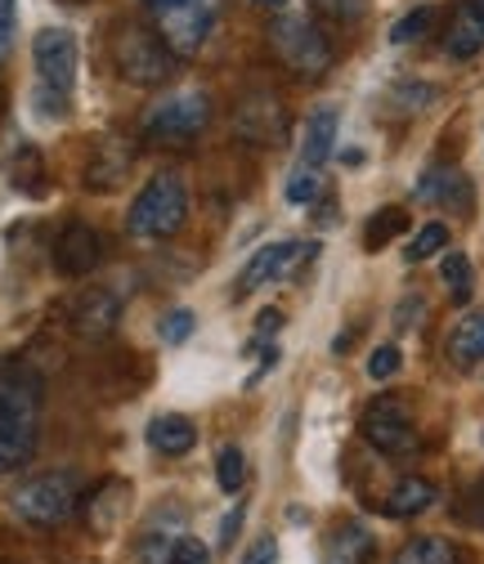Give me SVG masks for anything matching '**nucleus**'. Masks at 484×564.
<instances>
[{"mask_svg":"<svg viewBox=\"0 0 484 564\" xmlns=\"http://www.w3.org/2000/svg\"><path fill=\"white\" fill-rule=\"evenodd\" d=\"M440 278H444V288H449V296H453L458 305L471 301V292H475V269H471V260H466L462 251H449V256L440 260Z\"/></svg>","mask_w":484,"mask_h":564,"instance_id":"obj_23","label":"nucleus"},{"mask_svg":"<svg viewBox=\"0 0 484 564\" xmlns=\"http://www.w3.org/2000/svg\"><path fill=\"white\" fill-rule=\"evenodd\" d=\"M32 63H36L41 90L73 99V86H77V36H73V32H63V28L36 32V41H32Z\"/></svg>","mask_w":484,"mask_h":564,"instance_id":"obj_9","label":"nucleus"},{"mask_svg":"<svg viewBox=\"0 0 484 564\" xmlns=\"http://www.w3.org/2000/svg\"><path fill=\"white\" fill-rule=\"evenodd\" d=\"M189 220V188L180 175H153L140 197L130 202V216H126V229L135 238H171L180 234Z\"/></svg>","mask_w":484,"mask_h":564,"instance_id":"obj_3","label":"nucleus"},{"mask_svg":"<svg viewBox=\"0 0 484 564\" xmlns=\"http://www.w3.org/2000/svg\"><path fill=\"white\" fill-rule=\"evenodd\" d=\"M82 502H86V484L77 470H45L14 488L10 511L32 529H58L63 520L82 511Z\"/></svg>","mask_w":484,"mask_h":564,"instance_id":"obj_2","label":"nucleus"},{"mask_svg":"<svg viewBox=\"0 0 484 564\" xmlns=\"http://www.w3.org/2000/svg\"><path fill=\"white\" fill-rule=\"evenodd\" d=\"M341 162H345V166H359V162H364V153H359V149H345V153H341Z\"/></svg>","mask_w":484,"mask_h":564,"instance_id":"obj_41","label":"nucleus"},{"mask_svg":"<svg viewBox=\"0 0 484 564\" xmlns=\"http://www.w3.org/2000/svg\"><path fill=\"white\" fill-rule=\"evenodd\" d=\"M112 63L130 86H162L171 77V45L149 28L121 23L112 36Z\"/></svg>","mask_w":484,"mask_h":564,"instance_id":"obj_5","label":"nucleus"},{"mask_svg":"<svg viewBox=\"0 0 484 564\" xmlns=\"http://www.w3.org/2000/svg\"><path fill=\"white\" fill-rule=\"evenodd\" d=\"M234 126H238V134L247 139V144H260V149L283 144V139H288V108H283L279 95L256 90V95H247V99L238 104Z\"/></svg>","mask_w":484,"mask_h":564,"instance_id":"obj_11","label":"nucleus"},{"mask_svg":"<svg viewBox=\"0 0 484 564\" xmlns=\"http://www.w3.org/2000/svg\"><path fill=\"white\" fill-rule=\"evenodd\" d=\"M449 359L453 368H475L484 359V314H466L449 336Z\"/></svg>","mask_w":484,"mask_h":564,"instance_id":"obj_21","label":"nucleus"},{"mask_svg":"<svg viewBox=\"0 0 484 564\" xmlns=\"http://www.w3.org/2000/svg\"><path fill=\"white\" fill-rule=\"evenodd\" d=\"M390 564H462V551L449 538H412Z\"/></svg>","mask_w":484,"mask_h":564,"instance_id":"obj_22","label":"nucleus"},{"mask_svg":"<svg viewBox=\"0 0 484 564\" xmlns=\"http://www.w3.org/2000/svg\"><path fill=\"white\" fill-rule=\"evenodd\" d=\"M364 440L381 453V457H412L418 453V426H412V412L404 399L381 394L364 408Z\"/></svg>","mask_w":484,"mask_h":564,"instance_id":"obj_7","label":"nucleus"},{"mask_svg":"<svg viewBox=\"0 0 484 564\" xmlns=\"http://www.w3.org/2000/svg\"><path fill=\"white\" fill-rule=\"evenodd\" d=\"M99 260H104V238L90 225H67L54 238V269L63 278H86L99 269Z\"/></svg>","mask_w":484,"mask_h":564,"instance_id":"obj_13","label":"nucleus"},{"mask_svg":"<svg viewBox=\"0 0 484 564\" xmlns=\"http://www.w3.org/2000/svg\"><path fill=\"white\" fill-rule=\"evenodd\" d=\"M431 19H435V14H431L427 6H422V10H408V14L390 28V41H395V45H412V41H422V36L431 32Z\"/></svg>","mask_w":484,"mask_h":564,"instance_id":"obj_29","label":"nucleus"},{"mask_svg":"<svg viewBox=\"0 0 484 564\" xmlns=\"http://www.w3.org/2000/svg\"><path fill=\"white\" fill-rule=\"evenodd\" d=\"M256 10H273V14H283L288 10V0H251Z\"/></svg>","mask_w":484,"mask_h":564,"instance_id":"obj_40","label":"nucleus"},{"mask_svg":"<svg viewBox=\"0 0 484 564\" xmlns=\"http://www.w3.org/2000/svg\"><path fill=\"white\" fill-rule=\"evenodd\" d=\"M373 560V533L364 524H341L327 538V560L323 564H368Z\"/></svg>","mask_w":484,"mask_h":564,"instance_id":"obj_20","label":"nucleus"},{"mask_svg":"<svg viewBox=\"0 0 484 564\" xmlns=\"http://www.w3.org/2000/svg\"><path fill=\"white\" fill-rule=\"evenodd\" d=\"M243 564H279V542H273V538H260V542L243 555Z\"/></svg>","mask_w":484,"mask_h":564,"instance_id":"obj_36","label":"nucleus"},{"mask_svg":"<svg viewBox=\"0 0 484 564\" xmlns=\"http://www.w3.org/2000/svg\"><path fill=\"white\" fill-rule=\"evenodd\" d=\"M130 166H135V144L121 134H104L95 139L90 149V162H86V188L95 193H112L130 180Z\"/></svg>","mask_w":484,"mask_h":564,"instance_id":"obj_12","label":"nucleus"},{"mask_svg":"<svg viewBox=\"0 0 484 564\" xmlns=\"http://www.w3.org/2000/svg\"><path fill=\"white\" fill-rule=\"evenodd\" d=\"M117 318H121V301H117V292H108V288H90V292H82L77 305H73V327H77L82 336H90V340L108 336V332L117 327Z\"/></svg>","mask_w":484,"mask_h":564,"instance_id":"obj_15","label":"nucleus"},{"mask_svg":"<svg viewBox=\"0 0 484 564\" xmlns=\"http://www.w3.org/2000/svg\"><path fill=\"white\" fill-rule=\"evenodd\" d=\"M10 175H14V188H19V193H32V197L45 193V184H41L45 171H41V153H36V149H19Z\"/></svg>","mask_w":484,"mask_h":564,"instance_id":"obj_26","label":"nucleus"},{"mask_svg":"<svg viewBox=\"0 0 484 564\" xmlns=\"http://www.w3.org/2000/svg\"><path fill=\"white\" fill-rule=\"evenodd\" d=\"M216 19H221V0H180V6L158 10L162 41H166L171 54H180V58H193L206 41H212Z\"/></svg>","mask_w":484,"mask_h":564,"instance_id":"obj_8","label":"nucleus"},{"mask_svg":"<svg viewBox=\"0 0 484 564\" xmlns=\"http://www.w3.org/2000/svg\"><path fill=\"white\" fill-rule=\"evenodd\" d=\"M193 327H197L193 310H171V314L162 318V340H166V345H180V340L193 336Z\"/></svg>","mask_w":484,"mask_h":564,"instance_id":"obj_33","label":"nucleus"},{"mask_svg":"<svg viewBox=\"0 0 484 564\" xmlns=\"http://www.w3.org/2000/svg\"><path fill=\"white\" fill-rule=\"evenodd\" d=\"M404 229H408V216H404V210H399V206H381L377 216H368L364 247H368V251H381V247H386V242H395Z\"/></svg>","mask_w":484,"mask_h":564,"instance_id":"obj_24","label":"nucleus"},{"mask_svg":"<svg viewBox=\"0 0 484 564\" xmlns=\"http://www.w3.org/2000/svg\"><path fill=\"white\" fill-rule=\"evenodd\" d=\"M336 126H341V112L336 108H319L310 121H305V144H301V166H323L336 149Z\"/></svg>","mask_w":484,"mask_h":564,"instance_id":"obj_19","label":"nucleus"},{"mask_svg":"<svg viewBox=\"0 0 484 564\" xmlns=\"http://www.w3.org/2000/svg\"><path fill=\"white\" fill-rule=\"evenodd\" d=\"M279 327H283V314H279V310H260V318H256V340L273 336Z\"/></svg>","mask_w":484,"mask_h":564,"instance_id":"obj_38","label":"nucleus"},{"mask_svg":"<svg viewBox=\"0 0 484 564\" xmlns=\"http://www.w3.org/2000/svg\"><path fill=\"white\" fill-rule=\"evenodd\" d=\"M14 32H19V0H0V63L14 50Z\"/></svg>","mask_w":484,"mask_h":564,"instance_id":"obj_34","label":"nucleus"},{"mask_svg":"<svg viewBox=\"0 0 484 564\" xmlns=\"http://www.w3.org/2000/svg\"><path fill=\"white\" fill-rule=\"evenodd\" d=\"M444 50L453 58H475L484 50V0H462L449 19V32H444Z\"/></svg>","mask_w":484,"mask_h":564,"instance_id":"obj_16","label":"nucleus"},{"mask_svg":"<svg viewBox=\"0 0 484 564\" xmlns=\"http://www.w3.org/2000/svg\"><path fill=\"white\" fill-rule=\"evenodd\" d=\"M269 45H273V54H279V63L297 77H323L332 67L327 36L301 14H279L273 19L269 23Z\"/></svg>","mask_w":484,"mask_h":564,"instance_id":"obj_4","label":"nucleus"},{"mask_svg":"<svg viewBox=\"0 0 484 564\" xmlns=\"http://www.w3.org/2000/svg\"><path fill=\"white\" fill-rule=\"evenodd\" d=\"M243 520H247V507L238 502V507L229 511V520L221 524V546H234V542H238V529H243Z\"/></svg>","mask_w":484,"mask_h":564,"instance_id":"obj_37","label":"nucleus"},{"mask_svg":"<svg viewBox=\"0 0 484 564\" xmlns=\"http://www.w3.org/2000/svg\"><path fill=\"white\" fill-rule=\"evenodd\" d=\"M314 6L327 14V19H341V23H355L368 14V0H314Z\"/></svg>","mask_w":484,"mask_h":564,"instance_id":"obj_35","label":"nucleus"},{"mask_svg":"<svg viewBox=\"0 0 484 564\" xmlns=\"http://www.w3.org/2000/svg\"><path fill=\"white\" fill-rule=\"evenodd\" d=\"M319 193H323V180H319V171H314V166H301V171H292V175H288L283 197H288L292 206H310Z\"/></svg>","mask_w":484,"mask_h":564,"instance_id":"obj_28","label":"nucleus"},{"mask_svg":"<svg viewBox=\"0 0 484 564\" xmlns=\"http://www.w3.org/2000/svg\"><path fill=\"white\" fill-rule=\"evenodd\" d=\"M435 498H440V488H435L431 479H422V475H404V479L386 492L381 511H386L390 520H412V516L431 511V507H435Z\"/></svg>","mask_w":484,"mask_h":564,"instance_id":"obj_17","label":"nucleus"},{"mask_svg":"<svg viewBox=\"0 0 484 564\" xmlns=\"http://www.w3.org/2000/svg\"><path fill=\"white\" fill-rule=\"evenodd\" d=\"M149 10H166V6H180V0H144Z\"/></svg>","mask_w":484,"mask_h":564,"instance_id":"obj_42","label":"nucleus"},{"mask_svg":"<svg viewBox=\"0 0 484 564\" xmlns=\"http://www.w3.org/2000/svg\"><path fill=\"white\" fill-rule=\"evenodd\" d=\"M41 426V377L28 364H0V475L32 462Z\"/></svg>","mask_w":484,"mask_h":564,"instance_id":"obj_1","label":"nucleus"},{"mask_svg":"<svg viewBox=\"0 0 484 564\" xmlns=\"http://www.w3.org/2000/svg\"><path fill=\"white\" fill-rule=\"evenodd\" d=\"M144 435H149L153 453H162V457H184V453L197 444V431H193V421H189L184 412H162V416H153Z\"/></svg>","mask_w":484,"mask_h":564,"instance_id":"obj_18","label":"nucleus"},{"mask_svg":"<svg viewBox=\"0 0 484 564\" xmlns=\"http://www.w3.org/2000/svg\"><path fill=\"white\" fill-rule=\"evenodd\" d=\"M216 479H221V488L225 492H243V484H247V453L243 448H221V457H216Z\"/></svg>","mask_w":484,"mask_h":564,"instance_id":"obj_27","label":"nucleus"},{"mask_svg":"<svg viewBox=\"0 0 484 564\" xmlns=\"http://www.w3.org/2000/svg\"><path fill=\"white\" fill-rule=\"evenodd\" d=\"M399 368H404V355H399L395 345H377L373 349V359H368V377L373 381H390Z\"/></svg>","mask_w":484,"mask_h":564,"instance_id":"obj_32","label":"nucleus"},{"mask_svg":"<svg viewBox=\"0 0 484 564\" xmlns=\"http://www.w3.org/2000/svg\"><path fill=\"white\" fill-rule=\"evenodd\" d=\"M166 560L171 564H212V551H206V542L193 533H175L166 546Z\"/></svg>","mask_w":484,"mask_h":564,"instance_id":"obj_30","label":"nucleus"},{"mask_svg":"<svg viewBox=\"0 0 484 564\" xmlns=\"http://www.w3.org/2000/svg\"><path fill=\"white\" fill-rule=\"evenodd\" d=\"M314 251H319L314 242H269V247H260L247 260L243 278H238V292L247 296V292L269 288V282H288L305 260H314Z\"/></svg>","mask_w":484,"mask_h":564,"instance_id":"obj_10","label":"nucleus"},{"mask_svg":"<svg viewBox=\"0 0 484 564\" xmlns=\"http://www.w3.org/2000/svg\"><path fill=\"white\" fill-rule=\"evenodd\" d=\"M206 126H212V99L202 90H180L149 112L144 134L153 144H193Z\"/></svg>","mask_w":484,"mask_h":564,"instance_id":"obj_6","label":"nucleus"},{"mask_svg":"<svg viewBox=\"0 0 484 564\" xmlns=\"http://www.w3.org/2000/svg\"><path fill=\"white\" fill-rule=\"evenodd\" d=\"M418 197L431 202V206H444V210H458V216H466L471 202H475V188H471V180L458 166H431L418 180Z\"/></svg>","mask_w":484,"mask_h":564,"instance_id":"obj_14","label":"nucleus"},{"mask_svg":"<svg viewBox=\"0 0 484 564\" xmlns=\"http://www.w3.org/2000/svg\"><path fill=\"white\" fill-rule=\"evenodd\" d=\"M58 6H82V0H58Z\"/></svg>","mask_w":484,"mask_h":564,"instance_id":"obj_43","label":"nucleus"},{"mask_svg":"<svg viewBox=\"0 0 484 564\" xmlns=\"http://www.w3.org/2000/svg\"><path fill=\"white\" fill-rule=\"evenodd\" d=\"M440 99V90L435 86H395L390 90V104H395V112H422L427 104H435Z\"/></svg>","mask_w":484,"mask_h":564,"instance_id":"obj_31","label":"nucleus"},{"mask_svg":"<svg viewBox=\"0 0 484 564\" xmlns=\"http://www.w3.org/2000/svg\"><path fill=\"white\" fill-rule=\"evenodd\" d=\"M435 251H449V225H440V220H431V225L418 229V238L408 242L404 260H408V264H422V260H431Z\"/></svg>","mask_w":484,"mask_h":564,"instance_id":"obj_25","label":"nucleus"},{"mask_svg":"<svg viewBox=\"0 0 484 564\" xmlns=\"http://www.w3.org/2000/svg\"><path fill=\"white\" fill-rule=\"evenodd\" d=\"M466 502H471V511H466V516H471V520L484 529V475L475 479V488H471V498H466Z\"/></svg>","mask_w":484,"mask_h":564,"instance_id":"obj_39","label":"nucleus"}]
</instances>
